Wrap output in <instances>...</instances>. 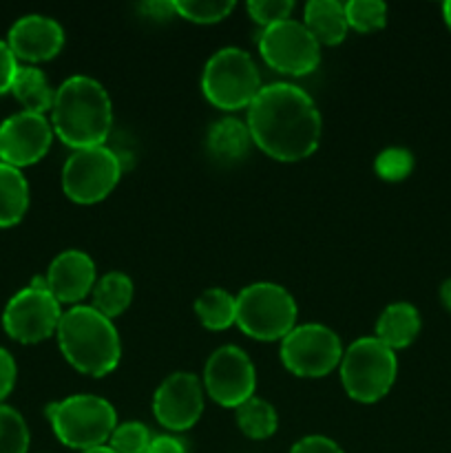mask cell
<instances>
[{
	"instance_id": "obj_25",
	"label": "cell",
	"mask_w": 451,
	"mask_h": 453,
	"mask_svg": "<svg viewBox=\"0 0 451 453\" xmlns=\"http://www.w3.org/2000/svg\"><path fill=\"white\" fill-rule=\"evenodd\" d=\"M175 13L195 25H215L234 12V0H172Z\"/></svg>"
},
{
	"instance_id": "obj_20",
	"label": "cell",
	"mask_w": 451,
	"mask_h": 453,
	"mask_svg": "<svg viewBox=\"0 0 451 453\" xmlns=\"http://www.w3.org/2000/svg\"><path fill=\"white\" fill-rule=\"evenodd\" d=\"M29 208V184L20 168L0 162V228L20 224Z\"/></svg>"
},
{
	"instance_id": "obj_36",
	"label": "cell",
	"mask_w": 451,
	"mask_h": 453,
	"mask_svg": "<svg viewBox=\"0 0 451 453\" xmlns=\"http://www.w3.org/2000/svg\"><path fill=\"white\" fill-rule=\"evenodd\" d=\"M438 296H440V303L445 305V310H449L451 312V279H445V281L440 283Z\"/></svg>"
},
{
	"instance_id": "obj_4",
	"label": "cell",
	"mask_w": 451,
	"mask_h": 453,
	"mask_svg": "<svg viewBox=\"0 0 451 453\" xmlns=\"http://www.w3.org/2000/svg\"><path fill=\"white\" fill-rule=\"evenodd\" d=\"M47 418L57 441L80 453L104 447L118 427L115 407L96 394H75L51 403Z\"/></svg>"
},
{
	"instance_id": "obj_30",
	"label": "cell",
	"mask_w": 451,
	"mask_h": 453,
	"mask_svg": "<svg viewBox=\"0 0 451 453\" xmlns=\"http://www.w3.org/2000/svg\"><path fill=\"white\" fill-rule=\"evenodd\" d=\"M246 9L252 20L265 29V27L287 20L292 9H294V3L292 0H252V3L246 4Z\"/></svg>"
},
{
	"instance_id": "obj_21",
	"label": "cell",
	"mask_w": 451,
	"mask_h": 453,
	"mask_svg": "<svg viewBox=\"0 0 451 453\" xmlns=\"http://www.w3.org/2000/svg\"><path fill=\"white\" fill-rule=\"evenodd\" d=\"M11 93L22 104V111L35 115H44L47 111H51L53 97H56L47 75L38 66H20L13 78Z\"/></svg>"
},
{
	"instance_id": "obj_34",
	"label": "cell",
	"mask_w": 451,
	"mask_h": 453,
	"mask_svg": "<svg viewBox=\"0 0 451 453\" xmlns=\"http://www.w3.org/2000/svg\"><path fill=\"white\" fill-rule=\"evenodd\" d=\"M146 453H188V449H186V442L175 434H159V436H153Z\"/></svg>"
},
{
	"instance_id": "obj_24",
	"label": "cell",
	"mask_w": 451,
	"mask_h": 453,
	"mask_svg": "<svg viewBox=\"0 0 451 453\" xmlns=\"http://www.w3.org/2000/svg\"><path fill=\"white\" fill-rule=\"evenodd\" d=\"M234 416H237V427L241 429L243 436L252 438V441H265V438L274 436V432L279 429L277 410L264 398L252 396L250 401L234 410Z\"/></svg>"
},
{
	"instance_id": "obj_28",
	"label": "cell",
	"mask_w": 451,
	"mask_h": 453,
	"mask_svg": "<svg viewBox=\"0 0 451 453\" xmlns=\"http://www.w3.org/2000/svg\"><path fill=\"white\" fill-rule=\"evenodd\" d=\"M374 171L383 181H405L414 171V155L402 146H389L376 155Z\"/></svg>"
},
{
	"instance_id": "obj_37",
	"label": "cell",
	"mask_w": 451,
	"mask_h": 453,
	"mask_svg": "<svg viewBox=\"0 0 451 453\" xmlns=\"http://www.w3.org/2000/svg\"><path fill=\"white\" fill-rule=\"evenodd\" d=\"M442 16H445L447 27H449V29H451V0H447V3L442 4Z\"/></svg>"
},
{
	"instance_id": "obj_22",
	"label": "cell",
	"mask_w": 451,
	"mask_h": 453,
	"mask_svg": "<svg viewBox=\"0 0 451 453\" xmlns=\"http://www.w3.org/2000/svg\"><path fill=\"white\" fill-rule=\"evenodd\" d=\"M133 295H135L133 279L128 274L113 270V273H106L104 277L96 281L91 305L97 312L113 321L119 314L126 312L133 301Z\"/></svg>"
},
{
	"instance_id": "obj_11",
	"label": "cell",
	"mask_w": 451,
	"mask_h": 453,
	"mask_svg": "<svg viewBox=\"0 0 451 453\" xmlns=\"http://www.w3.org/2000/svg\"><path fill=\"white\" fill-rule=\"evenodd\" d=\"M256 44L265 65L283 75L301 78L321 65V44L294 18L261 29Z\"/></svg>"
},
{
	"instance_id": "obj_13",
	"label": "cell",
	"mask_w": 451,
	"mask_h": 453,
	"mask_svg": "<svg viewBox=\"0 0 451 453\" xmlns=\"http://www.w3.org/2000/svg\"><path fill=\"white\" fill-rule=\"evenodd\" d=\"M203 385L190 372H175L162 380L153 396V416L172 434L195 427L203 414Z\"/></svg>"
},
{
	"instance_id": "obj_23",
	"label": "cell",
	"mask_w": 451,
	"mask_h": 453,
	"mask_svg": "<svg viewBox=\"0 0 451 453\" xmlns=\"http://www.w3.org/2000/svg\"><path fill=\"white\" fill-rule=\"evenodd\" d=\"M195 314L206 330H228L237 323V296L224 288H208L195 301Z\"/></svg>"
},
{
	"instance_id": "obj_38",
	"label": "cell",
	"mask_w": 451,
	"mask_h": 453,
	"mask_svg": "<svg viewBox=\"0 0 451 453\" xmlns=\"http://www.w3.org/2000/svg\"><path fill=\"white\" fill-rule=\"evenodd\" d=\"M82 453H115V451H111L109 447H96V449H88V451H82Z\"/></svg>"
},
{
	"instance_id": "obj_27",
	"label": "cell",
	"mask_w": 451,
	"mask_h": 453,
	"mask_svg": "<svg viewBox=\"0 0 451 453\" xmlns=\"http://www.w3.org/2000/svg\"><path fill=\"white\" fill-rule=\"evenodd\" d=\"M31 434L25 418L13 407L0 405V453H27Z\"/></svg>"
},
{
	"instance_id": "obj_35",
	"label": "cell",
	"mask_w": 451,
	"mask_h": 453,
	"mask_svg": "<svg viewBox=\"0 0 451 453\" xmlns=\"http://www.w3.org/2000/svg\"><path fill=\"white\" fill-rule=\"evenodd\" d=\"M140 12L144 13L146 18H150V20H171L172 16H177L175 13V3L172 0H149V3L140 4Z\"/></svg>"
},
{
	"instance_id": "obj_1",
	"label": "cell",
	"mask_w": 451,
	"mask_h": 453,
	"mask_svg": "<svg viewBox=\"0 0 451 453\" xmlns=\"http://www.w3.org/2000/svg\"><path fill=\"white\" fill-rule=\"evenodd\" d=\"M252 144L277 162H301L318 149L323 119L317 102L290 82L261 87L248 106Z\"/></svg>"
},
{
	"instance_id": "obj_6",
	"label": "cell",
	"mask_w": 451,
	"mask_h": 453,
	"mask_svg": "<svg viewBox=\"0 0 451 453\" xmlns=\"http://www.w3.org/2000/svg\"><path fill=\"white\" fill-rule=\"evenodd\" d=\"M340 383L345 394L356 403H378L396 383V352L380 343L376 336L354 341L340 358Z\"/></svg>"
},
{
	"instance_id": "obj_32",
	"label": "cell",
	"mask_w": 451,
	"mask_h": 453,
	"mask_svg": "<svg viewBox=\"0 0 451 453\" xmlns=\"http://www.w3.org/2000/svg\"><path fill=\"white\" fill-rule=\"evenodd\" d=\"M18 69H20V66H18L16 56L11 53L9 44L4 42V40H0V96L11 91V84Z\"/></svg>"
},
{
	"instance_id": "obj_19",
	"label": "cell",
	"mask_w": 451,
	"mask_h": 453,
	"mask_svg": "<svg viewBox=\"0 0 451 453\" xmlns=\"http://www.w3.org/2000/svg\"><path fill=\"white\" fill-rule=\"evenodd\" d=\"M208 153L221 164H234L248 155L252 146V135L248 124L237 118H221L208 128Z\"/></svg>"
},
{
	"instance_id": "obj_7",
	"label": "cell",
	"mask_w": 451,
	"mask_h": 453,
	"mask_svg": "<svg viewBox=\"0 0 451 453\" xmlns=\"http://www.w3.org/2000/svg\"><path fill=\"white\" fill-rule=\"evenodd\" d=\"M261 91L256 62L239 47H224L212 53L202 73V93L221 111L248 109Z\"/></svg>"
},
{
	"instance_id": "obj_33",
	"label": "cell",
	"mask_w": 451,
	"mask_h": 453,
	"mask_svg": "<svg viewBox=\"0 0 451 453\" xmlns=\"http://www.w3.org/2000/svg\"><path fill=\"white\" fill-rule=\"evenodd\" d=\"M18 367L13 361L11 354L4 348H0V405H3L4 398L13 392V385H16Z\"/></svg>"
},
{
	"instance_id": "obj_31",
	"label": "cell",
	"mask_w": 451,
	"mask_h": 453,
	"mask_svg": "<svg viewBox=\"0 0 451 453\" xmlns=\"http://www.w3.org/2000/svg\"><path fill=\"white\" fill-rule=\"evenodd\" d=\"M290 453H345V451L340 449L339 442H334L332 438L314 434V436H305L301 438V441H296L294 445H292Z\"/></svg>"
},
{
	"instance_id": "obj_9",
	"label": "cell",
	"mask_w": 451,
	"mask_h": 453,
	"mask_svg": "<svg viewBox=\"0 0 451 453\" xmlns=\"http://www.w3.org/2000/svg\"><path fill=\"white\" fill-rule=\"evenodd\" d=\"M62 305L49 292L47 279H31L29 286L9 299L3 312V327L13 341L25 345L47 341L57 332Z\"/></svg>"
},
{
	"instance_id": "obj_14",
	"label": "cell",
	"mask_w": 451,
	"mask_h": 453,
	"mask_svg": "<svg viewBox=\"0 0 451 453\" xmlns=\"http://www.w3.org/2000/svg\"><path fill=\"white\" fill-rule=\"evenodd\" d=\"M53 128L44 115L13 113L0 124V162L13 168L31 166L49 153Z\"/></svg>"
},
{
	"instance_id": "obj_2",
	"label": "cell",
	"mask_w": 451,
	"mask_h": 453,
	"mask_svg": "<svg viewBox=\"0 0 451 453\" xmlns=\"http://www.w3.org/2000/svg\"><path fill=\"white\" fill-rule=\"evenodd\" d=\"M51 128L73 150L104 146L113 128V104L106 88L88 75L66 78L53 97Z\"/></svg>"
},
{
	"instance_id": "obj_16",
	"label": "cell",
	"mask_w": 451,
	"mask_h": 453,
	"mask_svg": "<svg viewBox=\"0 0 451 453\" xmlns=\"http://www.w3.org/2000/svg\"><path fill=\"white\" fill-rule=\"evenodd\" d=\"M44 279L57 303L73 308L96 288V264L87 252L65 250L51 261Z\"/></svg>"
},
{
	"instance_id": "obj_3",
	"label": "cell",
	"mask_w": 451,
	"mask_h": 453,
	"mask_svg": "<svg viewBox=\"0 0 451 453\" xmlns=\"http://www.w3.org/2000/svg\"><path fill=\"white\" fill-rule=\"evenodd\" d=\"M56 336L62 357L80 374L102 379L119 365L122 341L118 327L93 305H73L62 312Z\"/></svg>"
},
{
	"instance_id": "obj_5",
	"label": "cell",
	"mask_w": 451,
	"mask_h": 453,
	"mask_svg": "<svg viewBox=\"0 0 451 453\" xmlns=\"http://www.w3.org/2000/svg\"><path fill=\"white\" fill-rule=\"evenodd\" d=\"M299 308L290 292L272 281H256L237 295L239 330L255 341H283L296 327Z\"/></svg>"
},
{
	"instance_id": "obj_17",
	"label": "cell",
	"mask_w": 451,
	"mask_h": 453,
	"mask_svg": "<svg viewBox=\"0 0 451 453\" xmlns=\"http://www.w3.org/2000/svg\"><path fill=\"white\" fill-rule=\"evenodd\" d=\"M420 327H423V319H420L418 308L407 301H396L380 312L374 336L392 352H396V349L409 348L418 339Z\"/></svg>"
},
{
	"instance_id": "obj_29",
	"label": "cell",
	"mask_w": 451,
	"mask_h": 453,
	"mask_svg": "<svg viewBox=\"0 0 451 453\" xmlns=\"http://www.w3.org/2000/svg\"><path fill=\"white\" fill-rule=\"evenodd\" d=\"M150 441H153V436L144 423L128 420V423L118 425L113 429L106 447L115 453H146Z\"/></svg>"
},
{
	"instance_id": "obj_26",
	"label": "cell",
	"mask_w": 451,
	"mask_h": 453,
	"mask_svg": "<svg viewBox=\"0 0 451 453\" xmlns=\"http://www.w3.org/2000/svg\"><path fill=\"white\" fill-rule=\"evenodd\" d=\"M343 7L349 29L371 34L387 25V4L380 0H349Z\"/></svg>"
},
{
	"instance_id": "obj_10",
	"label": "cell",
	"mask_w": 451,
	"mask_h": 453,
	"mask_svg": "<svg viewBox=\"0 0 451 453\" xmlns=\"http://www.w3.org/2000/svg\"><path fill=\"white\" fill-rule=\"evenodd\" d=\"M343 352V343L334 330L321 323H303L281 341L279 357L290 374L299 379H323L340 365Z\"/></svg>"
},
{
	"instance_id": "obj_8",
	"label": "cell",
	"mask_w": 451,
	"mask_h": 453,
	"mask_svg": "<svg viewBox=\"0 0 451 453\" xmlns=\"http://www.w3.org/2000/svg\"><path fill=\"white\" fill-rule=\"evenodd\" d=\"M124 166L111 146L73 150L62 166V190L66 197L82 206L102 202L122 180Z\"/></svg>"
},
{
	"instance_id": "obj_18",
	"label": "cell",
	"mask_w": 451,
	"mask_h": 453,
	"mask_svg": "<svg viewBox=\"0 0 451 453\" xmlns=\"http://www.w3.org/2000/svg\"><path fill=\"white\" fill-rule=\"evenodd\" d=\"M303 25L321 47L340 44L349 29L343 3L336 0H310L303 9Z\"/></svg>"
},
{
	"instance_id": "obj_12",
	"label": "cell",
	"mask_w": 451,
	"mask_h": 453,
	"mask_svg": "<svg viewBox=\"0 0 451 453\" xmlns=\"http://www.w3.org/2000/svg\"><path fill=\"white\" fill-rule=\"evenodd\" d=\"M203 392L221 407L237 410L255 396L256 372L250 357L237 345H221L208 357L202 376Z\"/></svg>"
},
{
	"instance_id": "obj_15",
	"label": "cell",
	"mask_w": 451,
	"mask_h": 453,
	"mask_svg": "<svg viewBox=\"0 0 451 453\" xmlns=\"http://www.w3.org/2000/svg\"><path fill=\"white\" fill-rule=\"evenodd\" d=\"M7 44L16 60H51L65 47V29L53 18L29 13V16H22L13 22L7 35Z\"/></svg>"
}]
</instances>
